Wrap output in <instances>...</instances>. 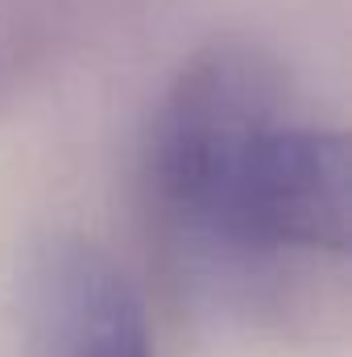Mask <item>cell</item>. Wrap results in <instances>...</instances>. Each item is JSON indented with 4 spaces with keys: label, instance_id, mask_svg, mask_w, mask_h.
Here are the masks:
<instances>
[{
    "label": "cell",
    "instance_id": "1",
    "mask_svg": "<svg viewBox=\"0 0 352 357\" xmlns=\"http://www.w3.org/2000/svg\"><path fill=\"white\" fill-rule=\"evenodd\" d=\"M162 220L232 262L344 258L352 183L344 133L298 116L282 75L249 50L182 67L145 150Z\"/></svg>",
    "mask_w": 352,
    "mask_h": 357
},
{
    "label": "cell",
    "instance_id": "2",
    "mask_svg": "<svg viewBox=\"0 0 352 357\" xmlns=\"http://www.w3.org/2000/svg\"><path fill=\"white\" fill-rule=\"evenodd\" d=\"M29 357H154L141 295L91 241H54L29 282Z\"/></svg>",
    "mask_w": 352,
    "mask_h": 357
}]
</instances>
